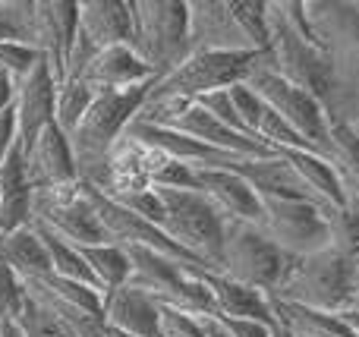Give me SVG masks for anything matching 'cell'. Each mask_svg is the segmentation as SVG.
Wrapping results in <instances>:
<instances>
[{"label":"cell","instance_id":"cell-1","mask_svg":"<svg viewBox=\"0 0 359 337\" xmlns=\"http://www.w3.org/2000/svg\"><path fill=\"white\" fill-rule=\"evenodd\" d=\"M151 85L123 88V92H95L88 111L67 136L76 158V170H79V183H88L95 189L104 186L107 151L126 132V126L139 117Z\"/></svg>","mask_w":359,"mask_h":337},{"label":"cell","instance_id":"cell-2","mask_svg":"<svg viewBox=\"0 0 359 337\" xmlns=\"http://www.w3.org/2000/svg\"><path fill=\"white\" fill-rule=\"evenodd\" d=\"M268 63V54L255 50H196L170 73L158 76L149 88V101H196L208 92L249 82V76Z\"/></svg>","mask_w":359,"mask_h":337},{"label":"cell","instance_id":"cell-3","mask_svg":"<svg viewBox=\"0 0 359 337\" xmlns=\"http://www.w3.org/2000/svg\"><path fill=\"white\" fill-rule=\"evenodd\" d=\"M130 48L155 76L180 67L189 57L186 0H130Z\"/></svg>","mask_w":359,"mask_h":337},{"label":"cell","instance_id":"cell-4","mask_svg":"<svg viewBox=\"0 0 359 337\" xmlns=\"http://www.w3.org/2000/svg\"><path fill=\"white\" fill-rule=\"evenodd\" d=\"M350 277H353V259L341 256L337 249L299 256L290 259L284 281L271 300L318 312H344L350 309Z\"/></svg>","mask_w":359,"mask_h":337},{"label":"cell","instance_id":"cell-5","mask_svg":"<svg viewBox=\"0 0 359 337\" xmlns=\"http://www.w3.org/2000/svg\"><path fill=\"white\" fill-rule=\"evenodd\" d=\"M268 29H271V48H268V67L280 79L293 82L297 88L309 92L322 104H328L337 92V79L331 60L316 41L297 32L284 19L278 0H268Z\"/></svg>","mask_w":359,"mask_h":337},{"label":"cell","instance_id":"cell-6","mask_svg":"<svg viewBox=\"0 0 359 337\" xmlns=\"http://www.w3.org/2000/svg\"><path fill=\"white\" fill-rule=\"evenodd\" d=\"M164 205L161 231L183 246L202 268L217 271L224 252V231L227 221L198 189H158Z\"/></svg>","mask_w":359,"mask_h":337},{"label":"cell","instance_id":"cell-7","mask_svg":"<svg viewBox=\"0 0 359 337\" xmlns=\"http://www.w3.org/2000/svg\"><path fill=\"white\" fill-rule=\"evenodd\" d=\"M306 19L341 92L359 95V0H306Z\"/></svg>","mask_w":359,"mask_h":337},{"label":"cell","instance_id":"cell-8","mask_svg":"<svg viewBox=\"0 0 359 337\" xmlns=\"http://www.w3.org/2000/svg\"><path fill=\"white\" fill-rule=\"evenodd\" d=\"M290 256L278 249L268 240V233L255 224H227L224 231V252H221V275L230 281H240L259 294L274 296V290L284 281V271Z\"/></svg>","mask_w":359,"mask_h":337},{"label":"cell","instance_id":"cell-9","mask_svg":"<svg viewBox=\"0 0 359 337\" xmlns=\"http://www.w3.org/2000/svg\"><path fill=\"white\" fill-rule=\"evenodd\" d=\"M32 221L48 227L57 237H63L67 243L79 246V249L111 243V237H107L104 224H101L98 212H95V205L82 183L54 186V189H35V193H32Z\"/></svg>","mask_w":359,"mask_h":337},{"label":"cell","instance_id":"cell-10","mask_svg":"<svg viewBox=\"0 0 359 337\" xmlns=\"http://www.w3.org/2000/svg\"><path fill=\"white\" fill-rule=\"evenodd\" d=\"M246 85L252 88L280 120H287V123L306 139V145H309L312 151H318V155L328 151V111H325L322 101L312 98L303 88H297L293 82L280 79L268 63L249 76Z\"/></svg>","mask_w":359,"mask_h":337},{"label":"cell","instance_id":"cell-11","mask_svg":"<svg viewBox=\"0 0 359 337\" xmlns=\"http://www.w3.org/2000/svg\"><path fill=\"white\" fill-rule=\"evenodd\" d=\"M265 205V218H262V231L268 233L274 246L284 256L299 259L312 256V252L331 249V233H328V208L316 205V202H287V199H262Z\"/></svg>","mask_w":359,"mask_h":337},{"label":"cell","instance_id":"cell-12","mask_svg":"<svg viewBox=\"0 0 359 337\" xmlns=\"http://www.w3.org/2000/svg\"><path fill=\"white\" fill-rule=\"evenodd\" d=\"M79 25V0H32L29 44L48 60L57 85L67 82V57Z\"/></svg>","mask_w":359,"mask_h":337},{"label":"cell","instance_id":"cell-13","mask_svg":"<svg viewBox=\"0 0 359 337\" xmlns=\"http://www.w3.org/2000/svg\"><path fill=\"white\" fill-rule=\"evenodd\" d=\"M54 98H57V79L50 73L48 60H38L32 67V73L25 79H19L16 88V149L29 151L32 142L38 139V132L48 123H54Z\"/></svg>","mask_w":359,"mask_h":337},{"label":"cell","instance_id":"cell-14","mask_svg":"<svg viewBox=\"0 0 359 337\" xmlns=\"http://www.w3.org/2000/svg\"><path fill=\"white\" fill-rule=\"evenodd\" d=\"M22 164H25V177H29L32 193L35 189H54V186L79 183V170H76L69 139L57 123H48L38 132L32 149L22 155Z\"/></svg>","mask_w":359,"mask_h":337},{"label":"cell","instance_id":"cell-15","mask_svg":"<svg viewBox=\"0 0 359 337\" xmlns=\"http://www.w3.org/2000/svg\"><path fill=\"white\" fill-rule=\"evenodd\" d=\"M196 180H198V193L217 208V214L227 224L262 227V218H265L262 195L240 174H233L227 167H211V170H196Z\"/></svg>","mask_w":359,"mask_h":337},{"label":"cell","instance_id":"cell-16","mask_svg":"<svg viewBox=\"0 0 359 337\" xmlns=\"http://www.w3.org/2000/svg\"><path fill=\"white\" fill-rule=\"evenodd\" d=\"M189 6V54L196 50H252L233 19L230 0H186ZM259 54V50H255Z\"/></svg>","mask_w":359,"mask_h":337},{"label":"cell","instance_id":"cell-17","mask_svg":"<svg viewBox=\"0 0 359 337\" xmlns=\"http://www.w3.org/2000/svg\"><path fill=\"white\" fill-rule=\"evenodd\" d=\"M155 79L158 76L151 73V67L139 60V54L130 44H114V48L98 50L92 63L79 73V82L92 92H123V88L151 85Z\"/></svg>","mask_w":359,"mask_h":337},{"label":"cell","instance_id":"cell-18","mask_svg":"<svg viewBox=\"0 0 359 337\" xmlns=\"http://www.w3.org/2000/svg\"><path fill=\"white\" fill-rule=\"evenodd\" d=\"M227 170L240 174L262 199H299V202H316L309 195V189L299 183V177L293 174V167L284 161L280 155H268V158H233L227 164ZM318 205V202H316ZM325 208V205H322Z\"/></svg>","mask_w":359,"mask_h":337},{"label":"cell","instance_id":"cell-19","mask_svg":"<svg viewBox=\"0 0 359 337\" xmlns=\"http://www.w3.org/2000/svg\"><path fill=\"white\" fill-rule=\"evenodd\" d=\"M202 281L215 303V319H249L262 322V325H278L268 294H259L240 281H230L221 271H202Z\"/></svg>","mask_w":359,"mask_h":337},{"label":"cell","instance_id":"cell-20","mask_svg":"<svg viewBox=\"0 0 359 337\" xmlns=\"http://www.w3.org/2000/svg\"><path fill=\"white\" fill-rule=\"evenodd\" d=\"M158 319H161V306L133 284H123V287L104 294L107 328H117L130 337H161L158 334Z\"/></svg>","mask_w":359,"mask_h":337},{"label":"cell","instance_id":"cell-21","mask_svg":"<svg viewBox=\"0 0 359 337\" xmlns=\"http://www.w3.org/2000/svg\"><path fill=\"white\" fill-rule=\"evenodd\" d=\"M76 32L95 54L114 44H130V0H79Z\"/></svg>","mask_w":359,"mask_h":337},{"label":"cell","instance_id":"cell-22","mask_svg":"<svg viewBox=\"0 0 359 337\" xmlns=\"http://www.w3.org/2000/svg\"><path fill=\"white\" fill-rule=\"evenodd\" d=\"M32 224V186L25 177L22 151L13 149L0 164V237Z\"/></svg>","mask_w":359,"mask_h":337},{"label":"cell","instance_id":"cell-23","mask_svg":"<svg viewBox=\"0 0 359 337\" xmlns=\"http://www.w3.org/2000/svg\"><path fill=\"white\" fill-rule=\"evenodd\" d=\"M280 155L287 164L293 167V174L299 177L309 195L325 208H341L344 205V186L337 180V170L331 167V161L318 151L309 149H284V151H274Z\"/></svg>","mask_w":359,"mask_h":337},{"label":"cell","instance_id":"cell-24","mask_svg":"<svg viewBox=\"0 0 359 337\" xmlns=\"http://www.w3.org/2000/svg\"><path fill=\"white\" fill-rule=\"evenodd\" d=\"M0 259L19 275V281H35L50 275V259L41 233L35 224H25L19 231L0 237Z\"/></svg>","mask_w":359,"mask_h":337},{"label":"cell","instance_id":"cell-25","mask_svg":"<svg viewBox=\"0 0 359 337\" xmlns=\"http://www.w3.org/2000/svg\"><path fill=\"white\" fill-rule=\"evenodd\" d=\"M325 158L337 170V180L344 186V199L347 195L359 199V139L334 117H328V151H325Z\"/></svg>","mask_w":359,"mask_h":337},{"label":"cell","instance_id":"cell-26","mask_svg":"<svg viewBox=\"0 0 359 337\" xmlns=\"http://www.w3.org/2000/svg\"><path fill=\"white\" fill-rule=\"evenodd\" d=\"M82 256H86V265H88V271H92V277H95V284H98L101 294L130 284L133 265H130V256H126V249L120 243L86 246Z\"/></svg>","mask_w":359,"mask_h":337},{"label":"cell","instance_id":"cell-27","mask_svg":"<svg viewBox=\"0 0 359 337\" xmlns=\"http://www.w3.org/2000/svg\"><path fill=\"white\" fill-rule=\"evenodd\" d=\"M328 233H331V249L341 256L356 259L359 256V199L347 195L341 208H328Z\"/></svg>","mask_w":359,"mask_h":337},{"label":"cell","instance_id":"cell-28","mask_svg":"<svg viewBox=\"0 0 359 337\" xmlns=\"http://www.w3.org/2000/svg\"><path fill=\"white\" fill-rule=\"evenodd\" d=\"M95 92L88 85H82L79 79H67L57 85V98H54V123L60 126L63 132H73L76 123L82 120V114L88 111Z\"/></svg>","mask_w":359,"mask_h":337},{"label":"cell","instance_id":"cell-29","mask_svg":"<svg viewBox=\"0 0 359 337\" xmlns=\"http://www.w3.org/2000/svg\"><path fill=\"white\" fill-rule=\"evenodd\" d=\"M233 19L240 22L243 35L249 38L252 50L268 54L271 48V29H268V0H230Z\"/></svg>","mask_w":359,"mask_h":337},{"label":"cell","instance_id":"cell-30","mask_svg":"<svg viewBox=\"0 0 359 337\" xmlns=\"http://www.w3.org/2000/svg\"><path fill=\"white\" fill-rule=\"evenodd\" d=\"M25 303V287L19 281V275L10 268V265L0 259V325L6 322H16L19 312H22Z\"/></svg>","mask_w":359,"mask_h":337},{"label":"cell","instance_id":"cell-31","mask_svg":"<svg viewBox=\"0 0 359 337\" xmlns=\"http://www.w3.org/2000/svg\"><path fill=\"white\" fill-rule=\"evenodd\" d=\"M230 101H233L236 107V117H240L243 130L249 132V136L255 139V132H259V123H262V114H265V101L259 98V95L252 92V88L246 85V82H240V85H230ZM268 149V145H265Z\"/></svg>","mask_w":359,"mask_h":337},{"label":"cell","instance_id":"cell-32","mask_svg":"<svg viewBox=\"0 0 359 337\" xmlns=\"http://www.w3.org/2000/svg\"><path fill=\"white\" fill-rule=\"evenodd\" d=\"M38 60H41V54H38L35 48H29V44H22V41H0V69H4V73H10L16 82L25 79Z\"/></svg>","mask_w":359,"mask_h":337},{"label":"cell","instance_id":"cell-33","mask_svg":"<svg viewBox=\"0 0 359 337\" xmlns=\"http://www.w3.org/2000/svg\"><path fill=\"white\" fill-rule=\"evenodd\" d=\"M158 334L161 337H205L202 319H198V315L183 312V309H174V306H161Z\"/></svg>","mask_w":359,"mask_h":337},{"label":"cell","instance_id":"cell-34","mask_svg":"<svg viewBox=\"0 0 359 337\" xmlns=\"http://www.w3.org/2000/svg\"><path fill=\"white\" fill-rule=\"evenodd\" d=\"M19 328H22L29 337H67L60 331V325H57L50 315H44L41 309L35 306V303L25 296V303H22V312H19Z\"/></svg>","mask_w":359,"mask_h":337},{"label":"cell","instance_id":"cell-35","mask_svg":"<svg viewBox=\"0 0 359 337\" xmlns=\"http://www.w3.org/2000/svg\"><path fill=\"white\" fill-rule=\"evenodd\" d=\"M120 202L123 208H130V212H136L139 218L151 221V224L161 227L164 221V205H161V195H158V189H142V193H133V195H120Z\"/></svg>","mask_w":359,"mask_h":337},{"label":"cell","instance_id":"cell-36","mask_svg":"<svg viewBox=\"0 0 359 337\" xmlns=\"http://www.w3.org/2000/svg\"><path fill=\"white\" fill-rule=\"evenodd\" d=\"M325 111H328V117L341 120V123L359 139V95H350V92H341V88H337L334 98L325 104Z\"/></svg>","mask_w":359,"mask_h":337},{"label":"cell","instance_id":"cell-37","mask_svg":"<svg viewBox=\"0 0 359 337\" xmlns=\"http://www.w3.org/2000/svg\"><path fill=\"white\" fill-rule=\"evenodd\" d=\"M217 322L227 328L230 337H274V325H262V322H249V319H217Z\"/></svg>","mask_w":359,"mask_h":337},{"label":"cell","instance_id":"cell-38","mask_svg":"<svg viewBox=\"0 0 359 337\" xmlns=\"http://www.w3.org/2000/svg\"><path fill=\"white\" fill-rule=\"evenodd\" d=\"M16 149V111H0V164Z\"/></svg>","mask_w":359,"mask_h":337},{"label":"cell","instance_id":"cell-39","mask_svg":"<svg viewBox=\"0 0 359 337\" xmlns=\"http://www.w3.org/2000/svg\"><path fill=\"white\" fill-rule=\"evenodd\" d=\"M16 88H19V82L0 69V111H10L16 104Z\"/></svg>","mask_w":359,"mask_h":337},{"label":"cell","instance_id":"cell-40","mask_svg":"<svg viewBox=\"0 0 359 337\" xmlns=\"http://www.w3.org/2000/svg\"><path fill=\"white\" fill-rule=\"evenodd\" d=\"M202 331H205V337H230L227 328H224L217 319H211V315L208 319H202Z\"/></svg>","mask_w":359,"mask_h":337},{"label":"cell","instance_id":"cell-41","mask_svg":"<svg viewBox=\"0 0 359 337\" xmlns=\"http://www.w3.org/2000/svg\"><path fill=\"white\" fill-rule=\"evenodd\" d=\"M350 309H359V256L353 259V277H350Z\"/></svg>","mask_w":359,"mask_h":337},{"label":"cell","instance_id":"cell-42","mask_svg":"<svg viewBox=\"0 0 359 337\" xmlns=\"http://www.w3.org/2000/svg\"><path fill=\"white\" fill-rule=\"evenodd\" d=\"M341 319H344V325L350 328V334L359 337V309H344Z\"/></svg>","mask_w":359,"mask_h":337},{"label":"cell","instance_id":"cell-43","mask_svg":"<svg viewBox=\"0 0 359 337\" xmlns=\"http://www.w3.org/2000/svg\"><path fill=\"white\" fill-rule=\"evenodd\" d=\"M0 337H29L19 328V322H6V325H0Z\"/></svg>","mask_w":359,"mask_h":337},{"label":"cell","instance_id":"cell-44","mask_svg":"<svg viewBox=\"0 0 359 337\" xmlns=\"http://www.w3.org/2000/svg\"><path fill=\"white\" fill-rule=\"evenodd\" d=\"M101 337H130V334H123V331H117V328H107V325H104V331H101Z\"/></svg>","mask_w":359,"mask_h":337},{"label":"cell","instance_id":"cell-45","mask_svg":"<svg viewBox=\"0 0 359 337\" xmlns=\"http://www.w3.org/2000/svg\"><path fill=\"white\" fill-rule=\"evenodd\" d=\"M274 337H293L287 328H280V325H274Z\"/></svg>","mask_w":359,"mask_h":337}]
</instances>
